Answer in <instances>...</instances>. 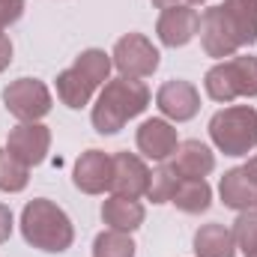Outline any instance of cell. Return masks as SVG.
Returning <instances> with one entry per match:
<instances>
[{
  "label": "cell",
  "instance_id": "6da1fadb",
  "mask_svg": "<svg viewBox=\"0 0 257 257\" xmlns=\"http://www.w3.org/2000/svg\"><path fill=\"white\" fill-rule=\"evenodd\" d=\"M150 105V90L138 78H114L105 84V90L96 99L93 108V126L99 135H117L132 117L144 114Z\"/></svg>",
  "mask_w": 257,
  "mask_h": 257
},
{
  "label": "cell",
  "instance_id": "7a4b0ae2",
  "mask_svg": "<svg viewBox=\"0 0 257 257\" xmlns=\"http://www.w3.org/2000/svg\"><path fill=\"white\" fill-rule=\"evenodd\" d=\"M21 233L24 239L33 245V248H42V251H66L75 239V230H72V221L63 209L45 197L39 200H30L21 212Z\"/></svg>",
  "mask_w": 257,
  "mask_h": 257
},
{
  "label": "cell",
  "instance_id": "3957f363",
  "mask_svg": "<svg viewBox=\"0 0 257 257\" xmlns=\"http://www.w3.org/2000/svg\"><path fill=\"white\" fill-rule=\"evenodd\" d=\"M212 144L224 156H245L257 147V111L248 105H233L209 120Z\"/></svg>",
  "mask_w": 257,
  "mask_h": 257
},
{
  "label": "cell",
  "instance_id": "277c9868",
  "mask_svg": "<svg viewBox=\"0 0 257 257\" xmlns=\"http://www.w3.org/2000/svg\"><path fill=\"white\" fill-rule=\"evenodd\" d=\"M209 99L233 102L236 96H257V57H230L212 66L203 78Z\"/></svg>",
  "mask_w": 257,
  "mask_h": 257
},
{
  "label": "cell",
  "instance_id": "5b68a950",
  "mask_svg": "<svg viewBox=\"0 0 257 257\" xmlns=\"http://www.w3.org/2000/svg\"><path fill=\"white\" fill-rule=\"evenodd\" d=\"M3 105L21 123H39L51 111V93L36 78H18L3 90Z\"/></svg>",
  "mask_w": 257,
  "mask_h": 257
},
{
  "label": "cell",
  "instance_id": "8992f818",
  "mask_svg": "<svg viewBox=\"0 0 257 257\" xmlns=\"http://www.w3.org/2000/svg\"><path fill=\"white\" fill-rule=\"evenodd\" d=\"M114 66L123 72V78H147L159 69V51L153 42L141 33H128L114 45Z\"/></svg>",
  "mask_w": 257,
  "mask_h": 257
},
{
  "label": "cell",
  "instance_id": "52a82bcc",
  "mask_svg": "<svg viewBox=\"0 0 257 257\" xmlns=\"http://www.w3.org/2000/svg\"><path fill=\"white\" fill-rule=\"evenodd\" d=\"M200 39H203V51L209 57H233L236 48H242L221 6H209L203 12V18H200Z\"/></svg>",
  "mask_w": 257,
  "mask_h": 257
},
{
  "label": "cell",
  "instance_id": "ba28073f",
  "mask_svg": "<svg viewBox=\"0 0 257 257\" xmlns=\"http://www.w3.org/2000/svg\"><path fill=\"white\" fill-rule=\"evenodd\" d=\"M48 147H51V132L42 126V123H21L9 132L6 138V150L24 162L27 168L39 165L45 156H48Z\"/></svg>",
  "mask_w": 257,
  "mask_h": 257
},
{
  "label": "cell",
  "instance_id": "9c48e42d",
  "mask_svg": "<svg viewBox=\"0 0 257 257\" xmlns=\"http://www.w3.org/2000/svg\"><path fill=\"white\" fill-rule=\"evenodd\" d=\"M197 30H200V15L192 6H165L159 15V24H156V33L168 48L189 45Z\"/></svg>",
  "mask_w": 257,
  "mask_h": 257
},
{
  "label": "cell",
  "instance_id": "30bf717a",
  "mask_svg": "<svg viewBox=\"0 0 257 257\" xmlns=\"http://www.w3.org/2000/svg\"><path fill=\"white\" fill-rule=\"evenodd\" d=\"M114 174H111V192L117 197H132L138 200L141 194H147V186H150V171L147 165L132 156V153H117L114 159Z\"/></svg>",
  "mask_w": 257,
  "mask_h": 257
},
{
  "label": "cell",
  "instance_id": "8fae6325",
  "mask_svg": "<svg viewBox=\"0 0 257 257\" xmlns=\"http://www.w3.org/2000/svg\"><path fill=\"white\" fill-rule=\"evenodd\" d=\"M156 105L165 117H171L177 123H186L200 111V96L189 81H168L156 93Z\"/></svg>",
  "mask_w": 257,
  "mask_h": 257
},
{
  "label": "cell",
  "instance_id": "7c38bea8",
  "mask_svg": "<svg viewBox=\"0 0 257 257\" xmlns=\"http://www.w3.org/2000/svg\"><path fill=\"white\" fill-rule=\"evenodd\" d=\"M111 174L114 162L102 150H87L75 162V186L87 194H102L105 189H111Z\"/></svg>",
  "mask_w": 257,
  "mask_h": 257
},
{
  "label": "cell",
  "instance_id": "4fadbf2b",
  "mask_svg": "<svg viewBox=\"0 0 257 257\" xmlns=\"http://www.w3.org/2000/svg\"><path fill=\"white\" fill-rule=\"evenodd\" d=\"M174 174L180 180H203L212 168H215V156L209 153L206 144L200 141H186L174 150V162H171Z\"/></svg>",
  "mask_w": 257,
  "mask_h": 257
},
{
  "label": "cell",
  "instance_id": "5bb4252c",
  "mask_svg": "<svg viewBox=\"0 0 257 257\" xmlns=\"http://www.w3.org/2000/svg\"><path fill=\"white\" fill-rule=\"evenodd\" d=\"M177 128L165 120H147L144 126L138 128V150L147 156V159H156V162H165L168 156H174L177 150Z\"/></svg>",
  "mask_w": 257,
  "mask_h": 257
},
{
  "label": "cell",
  "instance_id": "9a60e30c",
  "mask_svg": "<svg viewBox=\"0 0 257 257\" xmlns=\"http://www.w3.org/2000/svg\"><path fill=\"white\" fill-rule=\"evenodd\" d=\"M218 192H221L224 206H230V209H239V212L251 209V206L257 203V183L248 177V171H245V168L227 171V174L221 177V186H218Z\"/></svg>",
  "mask_w": 257,
  "mask_h": 257
},
{
  "label": "cell",
  "instance_id": "2e32d148",
  "mask_svg": "<svg viewBox=\"0 0 257 257\" xmlns=\"http://www.w3.org/2000/svg\"><path fill=\"white\" fill-rule=\"evenodd\" d=\"M102 218L111 230H123V233H132L144 224V206L132 197H108L102 203Z\"/></svg>",
  "mask_w": 257,
  "mask_h": 257
},
{
  "label": "cell",
  "instance_id": "e0dca14e",
  "mask_svg": "<svg viewBox=\"0 0 257 257\" xmlns=\"http://www.w3.org/2000/svg\"><path fill=\"white\" fill-rule=\"evenodd\" d=\"M194 254L197 257H233L236 254L233 230H227L224 224H203L194 233Z\"/></svg>",
  "mask_w": 257,
  "mask_h": 257
},
{
  "label": "cell",
  "instance_id": "ac0fdd59",
  "mask_svg": "<svg viewBox=\"0 0 257 257\" xmlns=\"http://www.w3.org/2000/svg\"><path fill=\"white\" fill-rule=\"evenodd\" d=\"M239 45H254L257 42V0H224L221 3Z\"/></svg>",
  "mask_w": 257,
  "mask_h": 257
},
{
  "label": "cell",
  "instance_id": "d6986e66",
  "mask_svg": "<svg viewBox=\"0 0 257 257\" xmlns=\"http://www.w3.org/2000/svg\"><path fill=\"white\" fill-rule=\"evenodd\" d=\"M212 200V189L206 186V180H180L177 189L171 194V203L183 212H206Z\"/></svg>",
  "mask_w": 257,
  "mask_h": 257
},
{
  "label": "cell",
  "instance_id": "ffe728a7",
  "mask_svg": "<svg viewBox=\"0 0 257 257\" xmlns=\"http://www.w3.org/2000/svg\"><path fill=\"white\" fill-rule=\"evenodd\" d=\"M93 90L96 87L90 81H84L75 69H66V72L57 75V96H60V102L69 105V108H84L90 102Z\"/></svg>",
  "mask_w": 257,
  "mask_h": 257
},
{
  "label": "cell",
  "instance_id": "44dd1931",
  "mask_svg": "<svg viewBox=\"0 0 257 257\" xmlns=\"http://www.w3.org/2000/svg\"><path fill=\"white\" fill-rule=\"evenodd\" d=\"M111 57L105 54V51H99V48H90V51H84L78 60H75V72L84 78V81H90L93 87H99V84H105L108 81V75H111Z\"/></svg>",
  "mask_w": 257,
  "mask_h": 257
},
{
  "label": "cell",
  "instance_id": "7402d4cb",
  "mask_svg": "<svg viewBox=\"0 0 257 257\" xmlns=\"http://www.w3.org/2000/svg\"><path fill=\"white\" fill-rule=\"evenodd\" d=\"M30 180V168L9 150H0V192H21Z\"/></svg>",
  "mask_w": 257,
  "mask_h": 257
},
{
  "label": "cell",
  "instance_id": "603a6c76",
  "mask_svg": "<svg viewBox=\"0 0 257 257\" xmlns=\"http://www.w3.org/2000/svg\"><path fill=\"white\" fill-rule=\"evenodd\" d=\"M93 257H135V242L123 230H105L93 242Z\"/></svg>",
  "mask_w": 257,
  "mask_h": 257
},
{
  "label": "cell",
  "instance_id": "cb8c5ba5",
  "mask_svg": "<svg viewBox=\"0 0 257 257\" xmlns=\"http://www.w3.org/2000/svg\"><path fill=\"white\" fill-rule=\"evenodd\" d=\"M177 183H180V177L174 174V168H171V165H162L156 174H150L147 197H150L153 203H165V200H171V194H174V189H177Z\"/></svg>",
  "mask_w": 257,
  "mask_h": 257
},
{
  "label": "cell",
  "instance_id": "d4e9b609",
  "mask_svg": "<svg viewBox=\"0 0 257 257\" xmlns=\"http://www.w3.org/2000/svg\"><path fill=\"white\" fill-rule=\"evenodd\" d=\"M233 239H236V248L245 251V257L257 254V212H251V209L239 212V218L233 224Z\"/></svg>",
  "mask_w": 257,
  "mask_h": 257
},
{
  "label": "cell",
  "instance_id": "484cf974",
  "mask_svg": "<svg viewBox=\"0 0 257 257\" xmlns=\"http://www.w3.org/2000/svg\"><path fill=\"white\" fill-rule=\"evenodd\" d=\"M21 12H24V0H0V33L9 24H15L21 18Z\"/></svg>",
  "mask_w": 257,
  "mask_h": 257
},
{
  "label": "cell",
  "instance_id": "4316f807",
  "mask_svg": "<svg viewBox=\"0 0 257 257\" xmlns=\"http://www.w3.org/2000/svg\"><path fill=\"white\" fill-rule=\"evenodd\" d=\"M9 236H12V212H9V206L0 203V242H6Z\"/></svg>",
  "mask_w": 257,
  "mask_h": 257
},
{
  "label": "cell",
  "instance_id": "83f0119b",
  "mask_svg": "<svg viewBox=\"0 0 257 257\" xmlns=\"http://www.w3.org/2000/svg\"><path fill=\"white\" fill-rule=\"evenodd\" d=\"M9 63H12V42H9L6 33H0V72H3Z\"/></svg>",
  "mask_w": 257,
  "mask_h": 257
},
{
  "label": "cell",
  "instance_id": "f1b7e54d",
  "mask_svg": "<svg viewBox=\"0 0 257 257\" xmlns=\"http://www.w3.org/2000/svg\"><path fill=\"white\" fill-rule=\"evenodd\" d=\"M159 9H165V6H194V3H206V0H153Z\"/></svg>",
  "mask_w": 257,
  "mask_h": 257
},
{
  "label": "cell",
  "instance_id": "f546056e",
  "mask_svg": "<svg viewBox=\"0 0 257 257\" xmlns=\"http://www.w3.org/2000/svg\"><path fill=\"white\" fill-rule=\"evenodd\" d=\"M245 171H248V177H251V180L257 183V156L251 159V162H248V165H245Z\"/></svg>",
  "mask_w": 257,
  "mask_h": 257
},
{
  "label": "cell",
  "instance_id": "4dcf8cb0",
  "mask_svg": "<svg viewBox=\"0 0 257 257\" xmlns=\"http://www.w3.org/2000/svg\"><path fill=\"white\" fill-rule=\"evenodd\" d=\"M251 257H257V254H251Z\"/></svg>",
  "mask_w": 257,
  "mask_h": 257
},
{
  "label": "cell",
  "instance_id": "1f68e13d",
  "mask_svg": "<svg viewBox=\"0 0 257 257\" xmlns=\"http://www.w3.org/2000/svg\"><path fill=\"white\" fill-rule=\"evenodd\" d=\"M254 206H257V203H254Z\"/></svg>",
  "mask_w": 257,
  "mask_h": 257
}]
</instances>
